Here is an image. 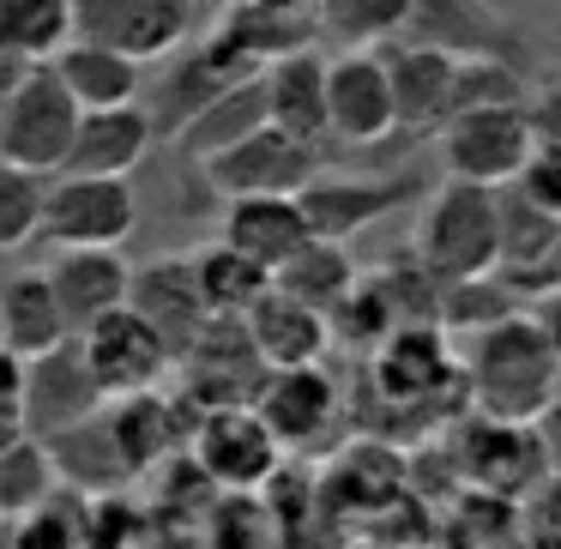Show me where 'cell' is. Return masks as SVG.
Returning <instances> with one entry per match:
<instances>
[{
  "label": "cell",
  "mask_w": 561,
  "mask_h": 549,
  "mask_svg": "<svg viewBox=\"0 0 561 549\" xmlns=\"http://www.w3.org/2000/svg\"><path fill=\"white\" fill-rule=\"evenodd\" d=\"M459 380H465V392H471L477 416H495V423H537V416L561 399L556 356H549L531 308H519V314H507L501 327L477 332Z\"/></svg>",
  "instance_id": "cell-1"
},
{
  "label": "cell",
  "mask_w": 561,
  "mask_h": 549,
  "mask_svg": "<svg viewBox=\"0 0 561 549\" xmlns=\"http://www.w3.org/2000/svg\"><path fill=\"white\" fill-rule=\"evenodd\" d=\"M411 254L440 284L495 272V260H501V187L453 182V175L440 187H428L423 211H416Z\"/></svg>",
  "instance_id": "cell-2"
},
{
  "label": "cell",
  "mask_w": 561,
  "mask_h": 549,
  "mask_svg": "<svg viewBox=\"0 0 561 549\" xmlns=\"http://www.w3.org/2000/svg\"><path fill=\"white\" fill-rule=\"evenodd\" d=\"M79 127V103L61 91L49 67H31L0 91V163L31 175H61Z\"/></svg>",
  "instance_id": "cell-3"
},
{
  "label": "cell",
  "mask_w": 561,
  "mask_h": 549,
  "mask_svg": "<svg viewBox=\"0 0 561 549\" xmlns=\"http://www.w3.org/2000/svg\"><path fill=\"white\" fill-rule=\"evenodd\" d=\"M139 224L127 175H55L43 187L37 236L49 248H122Z\"/></svg>",
  "instance_id": "cell-4"
},
{
  "label": "cell",
  "mask_w": 561,
  "mask_h": 549,
  "mask_svg": "<svg viewBox=\"0 0 561 549\" xmlns=\"http://www.w3.org/2000/svg\"><path fill=\"white\" fill-rule=\"evenodd\" d=\"M404 37L453 55V61H507L519 73L537 67V49L525 31H513L489 0H411Z\"/></svg>",
  "instance_id": "cell-5"
},
{
  "label": "cell",
  "mask_w": 561,
  "mask_h": 549,
  "mask_svg": "<svg viewBox=\"0 0 561 549\" xmlns=\"http://www.w3.org/2000/svg\"><path fill=\"white\" fill-rule=\"evenodd\" d=\"M440 163L453 182L477 187H507L519 163L531 158V127H525V103H501V110H459L440 122L435 134Z\"/></svg>",
  "instance_id": "cell-6"
},
{
  "label": "cell",
  "mask_w": 561,
  "mask_h": 549,
  "mask_svg": "<svg viewBox=\"0 0 561 549\" xmlns=\"http://www.w3.org/2000/svg\"><path fill=\"white\" fill-rule=\"evenodd\" d=\"M187 459L199 465V477L211 489H266L284 471V447L254 416V404L206 411L194 423V435H187Z\"/></svg>",
  "instance_id": "cell-7"
},
{
  "label": "cell",
  "mask_w": 561,
  "mask_h": 549,
  "mask_svg": "<svg viewBox=\"0 0 561 549\" xmlns=\"http://www.w3.org/2000/svg\"><path fill=\"white\" fill-rule=\"evenodd\" d=\"M206 170V187L224 199H248V194H302L320 175V146H302V139L278 134V127H254L248 139H236L230 151L199 163Z\"/></svg>",
  "instance_id": "cell-8"
},
{
  "label": "cell",
  "mask_w": 561,
  "mask_h": 549,
  "mask_svg": "<svg viewBox=\"0 0 561 549\" xmlns=\"http://www.w3.org/2000/svg\"><path fill=\"white\" fill-rule=\"evenodd\" d=\"M423 194H428L423 175H327L320 170L296 194V206L308 218V236H320V242H351L368 224H380L387 211L411 206Z\"/></svg>",
  "instance_id": "cell-9"
},
{
  "label": "cell",
  "mask_w": 561,
  "mask_h": 549,
  "mask_svg": "<svg viewBox=\"0 0 561 549\" xmlns=\"http://www.w3.org/2000/svg\"><path fill=\"white\" fill-rule=\"evenodd\" d=\"M399 134L392 115V85H387V61L380 49H344L327 61V139L351 151L387 146Z\"/></svg>",
  "instance_id": "cell-10"
},
{
  "label": "cell",
  "mask_w": 561,
  "mask_h": 549,
  "mask_svg": "<svg viewBox=\"0 0 561 549\" xmlns=\"http://www.w3.org/2000/svg\"><path fill=\"white\" fill-rule=\"evenodd\" d=\"M187 25H194L187 0H73V37L103 43L139 67L182 49Z\"/></svg>",
  "instance_id": "cell-11"
},
{
  "label": "cell",
  "mask_w": 561,
  "mask_h": 549,
  "mask_svg": "<svg viewBox=\"0 0 561 549\" xmlns=\"http://www.w3.org/2000/svg\"><path fill=\"white\" fill-rule=\"evenodd\" d=\"M79 356H85L103 404L134 399V392H158V380L170 375V351H163V339L134 314V308H115L98 327L79 332Z\"/></svg>",
  "instance_id": "cell-12"
},
{
  "label": "cell",
  "mask_w": 561,
  "mask_h": 549,
  "mask_svg": "<svg viewBox=\"0 0 561 549\" xmlns=\"http://www.w3.org/2000/svg\"><path fill=\"white\" fill-rule=\"evenodd\" d=\"M91 411H103V392L91 380L85 356H79V339H67L49 356H31L25 363V387H19V423H25V435L55 441L61 428L85 423Z\"/></svg>",
  "instance_id": "cell-13"
},
{
  "label": "cell",
  "mask_w": 561,
  "mask_h": 549,
  "mask_svg": "<svg viewBox=\"0 0 561 549\" xmlns=\"http://www.w3.org/2000/svg\"><path fill=\"white\" fill-rule=\"evenodd\" d=\"M127 308H134V314L163 339L170 363H182V356L194 351L199 332H206V320H211L206 302H199V284H194L187 254H170V260L139 266L134 278H127Z\"/></svg>",
  "instance_id": "cell-14"
},
{
  "label": "cell",
  "mask_w": 561,
  "mask_h": 549,
  "mask_svg": "<svg viewBox=\"0 0 561 549\" xmlns=\"http://www.w3.org/2000/svg\"><path fill=\"white\" fill-rule=\"evenodd\" d=\"M43 278H49L55 302H61L67 332L79 339V332L98 327L103 314L127 308V278H134V266L122 260V248H55Z\"/></svg>",
  "instance_id": "cell-15"
},
{
  "label": "cell",
  "mask_w": 561,
  "mask_h": 549,
  "mask_svg": "<svg viewBox=\"0 0 561 549\" xmlns=\"http://www.w3.org/2000/svg\"><path fill=\"white\" fill-rule=\"evenodd\" d=\"M254 416L272 428V441H278L284 453L308 447V441H320L339 423V387H332V375L320 363L266 368V380H260V392H254Z\"/></svg>",
  "instance_id": "cell-16"
},
{
  "label": "cell",
  "mask_w": 561,
  "mask_h": 549,
  "mask_svg": "<svg viewBox=\"0 0 561 549\" xmlns=\"http://www.w3.org/2000/svg\"><path fill=\"white\" fill-rule=\"evenodd\" d=\"M380 61H387L399 134H440V122L453 115V73H459V61L428 49V43H411V37L387 43Z\"/></svg>",
  "instance_id": "cell-17"
},
{
  "label": "cell",
  "mask_w": 561,
  "mask_h": 549,
  "mask_svg": "<svg viewBox=\"0 0 561 549\" xmlns=\"http://www.w3.org/2000/svg\"><path fill=\"white\" fill-rule=\"evenodd\" d=\"M151 146H158V134H151V115L139 110V103H122V110H79L61 175H134Z\"/></svg>",
  "instance_id": "cell-18"
},
{
  "label": "cell",
  "mask_w": 561,
  "mask_h": 549,
  "mask_svg": "<svg viewBox=\"0 0 561 549\" xmlns=\"http://www.w3.org/2000/svg\"><path fill=\"white\" fill-rule=\"evenodd\" d=\"M242 327H248V344H254V356L266 368H308V363H320L327 344H332L327 314L308 308V302H296V296H284L278 284L248 308Z\"/></svg>",
  "instance_id": "cell-19"
},
{
  "label": "cell",
  "mask_w": 561,
  "mask_h": 549,
  "mask_svg": "<svg viewBox=\"0 0 561 549\" xmlns=\"http://www.w3.org/2000/svg\"><path fill=\"white\" fill-rule=\"evenodd\" d=\"M260 91H266V122L278 134L302 139V146L327 139V61L314 49H290L278 61H266Z\"/></svg>",
  "instance_id": "cell-20"
},
{
  "label": "cell",
  "mask_w": 561,
  "mask_h": 549,
  "mask_svg": "<svg viewBox=\"0 0 561 549\" xmlns=\"http://www.w3.org/2000/svg\"><path fill=\"white\" fill-rule=\"evenodd\" d=\"M218 242H230L236 254H248L254 266L278 272L296 248L308 242V218L296 206V194H248V199H224V230Z\"/></svg>",
  "instance_id": "cell-21"
},
{
  "label": "cell",
  "mask_w": 561,
  "mask_h": 549,
  "mask_svg": "<svg viewBox=\"0 0 561 549\" xmlns=\"http://www.w3.org/2000/svg\"><path fill=\"white\" fill-rule=\"evenodd\" d=\"M375 380L387 399L423 404L428 392H440L447 380H459V363L447 351V332L440 327H399L375 344Z\"/></svg>",
  "instance_id": "cell-22"
},
{
  "label": "cell",
  "mask_w": 561,
  "mask_h": 549,
  "mask_svg": "<svg viewBox=\"0 0 561 549\" xmlns=\"http://www.w3.org/2000/svg\"><path fill=\"white\" fill-rule=\"evenodd\" d=\"M49 73L61 79V91L79 110H122V103H139V91H146V67L103 49V43H85V37L67 43L49 61Z\"/></svg>",
  "instance_id": "cell-23"
},
{
  "label": "cell",
  "mask_w": 561,
  "mask_h": 549,
  "mask_svg": "<svg viewBox=\"0 0 561 549\" xmlns=\"http://www.w3.org/2000/svg\"><path fill=\"white\" fill-rule=\"evenodd\" d=\"M67 339H73V332H67L61 302H55L43 272H13V278L0 284V344H7L19 363L49 356L55 344H67Z\"/></svg>",
  "instance_id": "cell-24"
},
{
  "label": "cell",
  "mask_w": 561,
  "mask_h": 549,
  "mask_svg": "<svg viewBox=\"0 0 561 549\" xmlns=\"http://www.w3.org/2000/svg\"><path fill=\"white\" fill-rule=\"evenodd\" d=\"M254 127H266V91H260V73H248V79H236V85H224L218 98L175 134V146L194 163H206V158H218V151H230L236 139H248Z\"/></svg>",
  "instance_id": "cell-25"
},
{
  "label": "cell",
  "mask_w": 561,
  "mask_h": 549,
  "mask_svg": "<svg viewBox=\"0 0 561 549\" xmlns=\"http://www.w3.org/2000/svg\"><path fill=\"white\" fill-rule=\"evenodd\" d=\"M187 266H194V284H199V302H206L211 320H242L248 308L260 302V296L272 290V272L254 266L248 254H236L230 242H206L187 254Z\"/></svg>",
  "instance_id": "cell-26"
},
{
  "label": "cell",
  "mask_w": 561,
  "mask_h": 549,
  "mask_svg": "<svg viewBox=\"0 0 561 549\" xmlns=\"http://www.w3.org/2000/svg\"><path fill=\"white\" fill-rule=\"evenodd\" d=\"M73 43V0H0V61L49 67Z\"/></svg>",
  "instance_id": "cell-27"
},
{
  "label": "cell",
  "mask_w": 561,
  "mask_h": 549,
  "mask_svg": "<svg viewBox=\"0 0 561 549\" xmlns=\"http://www.w3.org/2000/svg\"><path fill=\"white\" fill-rule=\"evenodd\" d=\"M55 459V477L73 489H85V495H103V489H115V477H127L122 453H115V435H110V416L91 411L85 423L61 428L55 441H43Z\"/></svg>",
  "instance_id": "cell-28"
},
{
  "label": "cell",
  "mask_w": 561,
  "mask_h": 549,
  "mask_svg": "<svg viewBox=\"0 0 561 549\" xmlns=\"http://www.w3.org/2000/svg\"><path fill=\"white\" fill-rule=\"evenodd\" d=\"M356 278H363V272H356L351 254H344V242H320V236H308V242L296 248L278 272H272V284H278L284 296L320 308V314H332V308H339V296L351 290Z\"/></svg>",
  "instance_id": "cell-29"
},
{
  "label": "cell",
  "mask_w": 561,
  "mask_h": 549,
  "mask_svg": "<svg viewBox=\"0 0 561 549\" xmlns=\"http://www.w3.org/2000/svg\"><path fill=\"white\" fill-rule=\"evenodd\" d=\"M199 544L206 549H278V513L266 489H218L199 513Z\"/></svg>",
  "instance_id": "cell-30"
},
{
  "label": "cell",
  "mask_w": 561,
  "mask_h": 549,
  "mask_svg": "<svg viewBox=\"0 0 561 549\" xmlns=\"http://www.w3.org/2000/svg\"><path fill=\"white\" fill-rule=\"evenodd\" d=\"M525 296L513 290L501 272H483V278H459V284H440V302H435V327L440 332H465V339H477V332L501 327L507 314H519Z\"/></svg>",
  "instance_id": "cell-31"
},
{
  "label": "cell",
  "mask_w": 561,
  "mask_h": 549,
  "mask_svg": "<svg viewBox=\"0 0 561 549\" xmlns=\"http://www.w3.org/2000/svg\"><path fill=\"white\" fill-rule=\"evenodd\" d=\"M61 495V477H55V459L43 441H7L0 447V519H25L43 501Z\"/></svg>",
  "instance_id": "cell-32"
},
{
  "label": "cell",
  "mask_w": 561,
  "mask_h": 549,
  "mask_svg": "<svg viewBox=\"0 0 561 549\" xmlns=\"http://www.w3.org/2000/svg\"><path fill=\"white\" fill-rule=\"evenodd\" d=\"M411 0H320V25L344 43V49H387L404 37Z\"/></svg>",
  "instance_id": "cell-33"
},
{
  "label": "cell",
  "mask_w": 561,
  "mask_h": 549,
  "mask_svg": "<svg viewBox=\"0 0 561 549\" xmlns=\"http://www.w3.org/2000/svg\"><path fill=\"white\" fill-rule=\"evenodd\" d=\"M43 187H49V175H31V170L0 163V254H13V248L37 242Z\"/></svg>",
  "instance_id": "cell-34"
},
{
  "label": "cell",
  "mask_w": 561,
  "mask_h": 549,
  "mask_svg": "<svg viewBox=\"0 0 561 549\" xmlns=\"http://www.w3.org/2000/svg\"><path fill=\"white\" fill-rule=\"evenodd\" d=\"M525 91H531V73H519L507 61H459V73H453V115L525 103Z\"/></svg>",
  "instance_id": "cell-35"
},
{
  "label": "cell",
  "mask_w": 561,
  "mask_h": 549,
  "mask_svg": "<svg viewBox=\"0 0 561 549\" xmlns=\"http://www.w3.org/2000/svg\"><path fill=\"white\" fill-rule=\"evenodd\" d=\"M507 187L525 199V206L543 211V218H561V151L531 146V158L519 163V175H513Z\"/></svg>",
  "instance_id": "cell-36"
},
{
  "label": "cell",
  "mask_w": 561,
  "mask_h": 549,
  "mask_svg": "<svg viewBox=\"0 0 561 549\" xmlns=\"http://www.w3.org/2000/svg\"><path fill=\"white\" fill-rule=\"evenodd\" d=\"M525 127H531V146L561 151V73L531 79V91H525Z\"/></svg>",
  "instance_id": "cell-37"
},
{
  "label": "cell",
  "mask_w": 561,
  "mask_h": 549,
  "mask_svg": "<svg viewBox=\"0 0 561 549\" xmlns=\"http://www.w3.org/2000/svg\"><path fill=\"white\" fill-rule=\"evenodd\" d=\"M531 320H537V332H543L549 356H556V375H561V290L531 296Z\"/></svg>",
  "instance_id": "cell-38"
},
{
  "label": "cell",
  "mask_w": 561,
  "mask_h": 549,
  "mask_svg": "<svg viewBox=\"0 0 561 549\" xmlns=\"http://www.w3.org/2000/svg\"><path fill=\"white\" fill-rule=\"evenodd\" d=\"M543 290H561V236H556V254H549L543 278H537V296H543Z\"/></svg>",
  "instance_id": "cell-39"
},
{
  "label": "cell",
  "mask_w": 561,
  "mask_h": 549,
  "mask_svg": "<svg viewBox=\"0 0 561 549\" xmlns=\"http://www.w3.org/2000/svg\"><path fill=\"white\" fill-rule=\"evenodd\" d=\"M0 351H7V344H0Z\"/></svg>",
  "instance_id": "cell-40"
},
{
  "label": "cell",
  "mask_w": 561,
  "mask_h": 549,
  "mask_svg": "<svg viewBox=\"0 0 561 549\" xmlns=\"http://www.w3.org/2000/svg\"><path fill=\"white\" fill-rule=\"evenodd\" d=\"M0 525H7V519H0Z\"/></svg>",
  "instance_id": "cell-41"
}]
</instances>
